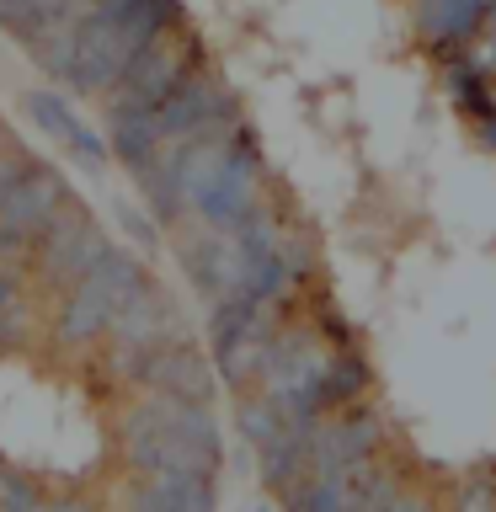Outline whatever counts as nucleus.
<instances>
[{"instance_id":"21","label":"nucleus","mask_w":496,"mask_h":512,"mask_svg":"<svg viewBox=\"0 0 496 512\" xmlns=\"http://www.w3.org/2000/svg\"><path fill=\"white\" fill-rule=\"evenodd\" d=\"M379 512H427V502H422V496H411L406 486H400L395 496H390V502H384Z\"/></svg>"},{"instance_id":"8","label":"nucleus","mask_w":496,"mask_h":512,"mask_svg":"<svg viewBox=\"0 0 496 512\" xmlns=\"http://www.w3.org/2000/svg\"><path fill=\"white\" fill-rule=\"evenodd\" d=\"M123 512H219V475L203 470L134 475L123 491Z\"/></svg>"},{"instance_id":"4","label":"nucleus","mask_w":496,"mask_h":512,"mask_svg":"<svg viewBox=\"0 0 496 512\" xmlns=\"http://www.w3.org/2000/svg\"><path fill=\"white\" fill-rule=\"evenodd\" d=\"M262 182H267V166H262V150H256L251 128H235L230 144H224L219 166L208 171V182L192 192L187 214L208 224V230H224L230 235L240 219L262 203Z\"/></svg>"},{"instance_id":"9","label":"nucleus","mask_w":496,"mask_h":512,"mask_svg":"<svg viewBox=\"0 0 496 512\" xmlns=\"http://www.w3.org/2000/svg\"><path fill=\"white\" fill-rule=\"evenodd\" d=\"M27 118L38 123V128H48V139H59L64 150H70L80 166H91V171H102L107 160H112V144H107V134H96V128L75 112V102L64 91H48V86H38V91H27Z\"/></svg>"},{"instance_id":"1","label":"nucleus","mask_w":496,"mask_h":512,"mask_svg":"<svg viewBox=\"0 0 496 512\" xmlns=\"http://www.w3.org/2000/svg\"><path fill=\"white\" fill-rule=\"evenodd\" d=\"M171 27H182V0H86L70 27H48L27 48L48 80H64L80 96H102L139 48Z\"/></svg>"},{"instance_id":"5","label":"nucleus","mask_w":496,"mask_h":512,"mask_svg":"<svg viewBox=\"0 0 496 512\" xmlns=\"http://www.w3.org/2000/svg\"><path fill=\"white\" fill-rule=\"evenodd\" d=\"M112 251V240L107 230L96 224L86 208H80V198H70L54 214V224L32 240V267H27V278L48 288V294H59V288H70L75 278H86V272L102 262V256Z\"/></svg>"},{"instance_id":"14","label":"nucleus","mask_w":496,"mask_h":512,"mask_svg":"<svg viewBox=\"0 0 496 512\" xmlns=\"http://www.w3.org/2000/svg\"><path fill=\"white\" fill-rule=\"evenodd\" d=\"M43 336L38 320V299H32V278L27 272H0V347L22 352Z\"/></svg>"},{"instance_id":"23","label":"nucleus","mask_w":496,"mask_h":512,"mask_svg":"<svg viewBox=\"0 0 496 512\" xmlns=\"http://www.w3.org/2000/svg\"><path fill=\"white\" fill-rule=\"evenodd\" d=\"M486 144H496V102L486 107Z\"/></svg>"},{"instance_id":"3","label":"nucleus","mask_w":496,"mask_h":512,"mask_svg":"<svg viewBox=\"0 0 496 512\" xmlns=\"http://www.w3.org/2000/svg\"><path fill=\"white\" fill-rule=\"evenodd\" d=\"M203 64V48L192 32H160L155 43H144L134 64L112 80V86L102 91V112H107V123L112 118H139V112H155L166 96L182 86V80L192 75Z\"/></svg>"},{"instance_id":"17","label":"nucleus","mask_w":496,"mask_h":512,"mask_svg":"<svg viewBox=\"0 0 496 512\" xmlns=\"http://www.w3.org/2000/svg\"><path fill=\"white\" fill-rule=\"evenodd\" d=\"M64 6H70V0H0V32H11V38L32 43Z\"/></svg>"},{"instance_id":"19","label":"nucleus","mask_w":496,"mask_h":512,"mask_svg":"<svg viewBox=\"0 0 496 512\" xmlns=\"http://www.w3.org/2000/svg\"><path fill=\"white\" fill-rule=\"evenodd\" d=\"M48 496L38 480H27L22 470H11V464H0V512H48Z\"/></svg>"},{"instance_id":"18","label":"nucleus","mask_w":496,"mask_h":512,"mask_svg":"<svg viewBox=\"0 0 496 512\" xmlns=\"http://www.w3.org/2000/svg\"><path fill=\"white\" fill-rule=\"evenodd\" d=\"M235 427H240V438H246L251 448H262V443L272 438V432L283 427V411L272 406V400H267L262 390H256V395H246V400L235 406Z\"/></svg>"},{"instance_id":"11","label":"nucleus","mask_w":496,"mask_h":512,"mask_svg":"<svg viewBox=\"0 0 496 512\" xmlns=\"http://www.w3.org/2000/svg\"><path fill=\"white\" fill-rule=\"evenodd\" d=\"M384 438L379 416L374 411H326L315 427V443H310V470H336V464H358V459H374V448Z\"/></svg>"},{"instance_id":"20","label":"nucleus","mask_w":496,"mask_h":512,"mask_svg":"<svg viewBox=\"0 0 496 512\" xmlns=\"http://www.w3.org/2000/svg\"><path fill=\"white\" fill-rule=\"evenodd\" d=\"M454 512H496V486H464Z\"/></svg>"},{"instance_id":"15","label":"nucleus","mask_w":496,"mask_h":512,"mask_svg":"<svg viewBox=\"0 0 496 512\" xmlns=\"http://www.w3.org/2000/svg\"><path fill=\"white\" fill-rule=\"evenodd\" d=\"M288 512H358L352 507V464L336 470H304L294 486L283 491Z\"/></svg>"},{"instance_id":"13","label":"nucleus","mask_w":496,"mask_h":512,"mask_svg":"<svg viewBox=\"0 0 496 512\" xmlns=\"http://www.w3.org/2000/svg\"><path fill=\"white\" fill-rule=\"evenodd\" d=\"M315 427H320V416H310V422H283L262 448H256V459H262V486H267V491H278V496H283L304 470H310Z\"/></svg>"},{"instance_id":"10","label":"nucleus","mask_w":496,"mask_h":512,"mask_svg":"<svg viewBox=\"0 0 496 512\" xmlns=\"http://www.w3.org/2000/svg\"><path fill=\"white\" fill-rule=\"evenodd\" d=\"M214 363L198 352L192 336H176L150 358V368L139 374V390L150 395H176V400H214Z\"/></svg>"},{"instance_id":"16","label":"nucleus","mask_w":496,"mask_h":512,"mask_svg":"<svg viewBox=\"0 0 496 512\" xmlns=\"http://www.w3.org/2000/svg\"><path fill=\"white\" fill-rule=\"evenodd\" d=\"M368 390V363L358 347H331V363H326V406L342 411L352 406Z\"/></svg>"},{"instance_id":"12","label":"nucleus","mask_w":496,"mask_h":512,"mask_svg":"<svg viewBox=\"0 0 496 512\" xmlns=\"http://www.w3.org/2000/svg\"><path fill=\"white\" fill-rule=\"evenodd\" d=\"M176 251H182V272H187V283L198 288V299H219L235 288V240L224 230L198 224V230H187L176 240Z\"/></svg>"},{"instance_id":"22","label":"nucleus","mask_w":496,"mask_h":512,"mask_svg":"<svg viewBox=\"0 0 496 512\" xmlns=\"http://www.w3.org/2000/svg\"><path fill=\"white\" fill-rule=\"evenodd\" d=\"M48 512H102V507L86 502V496H54V502H48Z\"/></svg>"},{"instance_id":"6","label":"nucleus","mask_w":496,"mask_h":512,"mask_svg":"<svg viewBox=\"0 0 496 512\" xmlns=\"http://www.w3.org/2000/svg\"><path fill=\"white\" fill-rule=\"evenodd\" d=\"M70 198H75L70 182H64L54 166H43V160L27 155L22 166L6 176V187H0V230H11L22 240H38Z\"/></svg>"},{"instance_id":"2","label":"nucleus","mask_w":496,"mask_h":512,"mask_svg":"<svg viewBox=\"0 0 496 512\" xmlns=\"http://www.w3.org/2000/svg\"><path fill=\"white\" fill-rule=\"evenodd\" d=\"M150 283L139 251H123L112 246L102 262H96L86 278H75L70 288H59V304H54V347L59 352H91L102 347V336L112 331V320L139 288Z\"/></svg>"},{"instance_id":"7","label":"nucleus","mask_w":496,"mask_h":512,"mask_svg":"<svg viewBox=\"0 0 496 512\" xmlns=\"http://www.w3.org/2000/svg\"><path fill=\"white\" fill-rule=\"evenodd\" d=\"M496 0H411V32L432 54H464L491 27Z\"/></svg>"},{"instance_id":"24","label":"nucleus","mask_w":496,"mask_h":512,"mask_svg":"<svg viewBox=\"0 0 496 512\" xmlns=\"http://www.w3.org/2000/svg\"><path fill=\"white\" fill-rule=\"evenodd\" d=\"M251 512H272V507H251Z\"/></svg>"}]
</instances>
